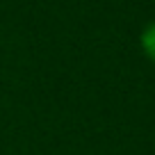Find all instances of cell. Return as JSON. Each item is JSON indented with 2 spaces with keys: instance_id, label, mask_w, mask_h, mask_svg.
<instances>
[{
  "instance_id": "obj_1",
  "label": "cell",
  "mask_w": 155,
  "mask_h": 155,
  "mask_svg": "<svg viewBox=\"0 0 155 155\" xmlns=\"http://www.w3.org/2000/svg\"><path fill=\"white\" fill-rule=\"evenodd\" d=\"M139 46H141V50H144V55L155 64V21H153V23H148L144 30H141Z\"/></svg>"
}]
</instances>
